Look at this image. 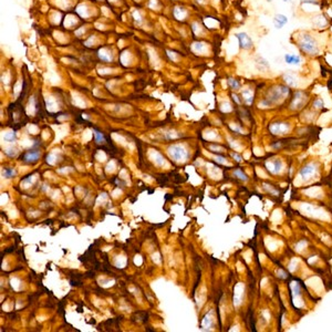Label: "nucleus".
<instances>
[{"label":"nucleus","mask_w":332,"mask_h":332,"mask_svg":"<svg viewBox=\"0 0 332 332\" xmlns=\"http://www.w3.org/2000/svg\"><path fill=\"white\" fill-rule=\"evenodd\" d=\"M298 43H299V48L301 49V51L307 53V55H317L320 51L317 40L314 39L311 34H309V33L301 34V36L299 37Z\"/></svg>","instance_id":"f257e3e1"},{"label":"nucleus","mask_w":332,"mask_h":332,"mask_svg":"<svg viewBox=\"0 0 332 332\" xmlns=\"http://www.w3.org/2000/svg\"><path fill=\"white\" fill-rule=\"evenodd\" d=\"M169 155L172 156V158H174L175 161H184L187 157L186 151L182 146L178 145H174L169 148Z\"/></svg>","instance_id":"f03ea898"},{"label":"nucleus","mask_w":332,"mask_h":332,"mask_svg":"<svg viewBox=\"0 0 332 332\" xmlns=\"http://www.w3.org/2000/svg\"><path fill=\"white\" fill-rule=\"evenodd\" d=\"M236 37L239 41V46H240L241 49L249 50L252 48V40L250 39V37H249L247 33L241 32V33H237Z\"/></svg>","instance_id":"7ed1b4c3"},{"label":"nucleus","mask_w":332,"mask_h":332,"mask_svg":"<svg viewBox=\"0 0 332 332\" xmlns=\"http://www.w3.org/2000/svg\"><path fill=\"white\" fill-rule=\"evenodd\" d=\"M39 157H40V152H39V151L30 150L29 152H27V153L24 154V155L22 156L21 158H22V161L26 162V163L31 164V163H36Z\"/></svg>","instance_id":"20e7f679"},{"label":"nucleus","mask_w":332,"mask_h":332,"mask_svg":"<svg viewBox=\"0 0 332 332\" xmlns=\"http://www.w3.org/2000/svg\"><path fill=\"white\" fill-rule=\"evenodd\" d=\"M285 62L287 64H293V65H299L301 62V58L298 55H290L287 53L285 55Z\"/></svg>","instance_id":"39448f33"},{"label":"nucleus","mask_w":332,"mask_h":332,"mask_svg":"<svg viewBox=\"0 0 332 332\" xmlns=\"http://www.w3.org/2000/svg\"><path fill=\"white\" fill-rule=\"evenodd\" d=\"M287 22H288V18L285 15H276L273 18V24L277 29H281Z\"/></svg>","instance_id":"423d86ee"},{"label":"nucleus","mask_w":332,"mask_h":332,"mask_svg":"<svg viewBox=\"0 0 332 332\" xmlns=\"http://www.w3.org/2000/svg\"><path fill=\"white\" fill-rule=\"evenodd\" d=\"M256 65H257V68L259 69V70H268V69H269V63H268V61L261 57H259L257 60H256Z\"/></svg>","instance_id":"0eeeda50"},{"label":"nucleus","mask_w":332,"mask_h":332,"mask_svg":"<svg viewBox=\"0 0 332 332\" xmlns=\"http://www.w3.org/2000/svg\"><path fill=\"white\" fill-rule=\"evenodd\" d=\"M173 13H174L175 18L178 19V20H183V19H185V17H186V15H187L186 10L183 8H179V7H176V8L174 9V11H173Z\"/></svg>","instance_id":"6e6552de"},{"label":"nucleus","mask_w":332,"mask_h":332,"mask_svg":"<svg viewBox=\"0 0 332 332\" xmlns=\"http://www.w3.org/2000/svg\"><path fill=\"white\" fill-rule=\"evenodd\" d=\"M313 24L317 27H319V28H323V27H325L328 24V21L324 16H318L313 19Z\"/></svg>","instance_id":"1a4fd4ad"},{"label":"nucleus","mask_w":332,"mask_h":332,"mask_svg":"<svg viewBox=\"0 0 332 332\" xmlns=\"http://www.w3.org/2000/svg\"><path fill=\"white\" fill-rule=\"evenodd\" d=\"M304 95L302 92H297L296 93V98H295V100H293V103H292V107H301V100H304Z\"/></svg>","instance_id":"9d476101"},{"label":"nucleus","mask_w":332,"mask_h":332,"mask_svg":"<svg viewBox=\"0 0 332 332\" xmlns=\"http://www.w3.org/2000/svg\"><path fill=\"white\" fill-rule=\"evenodd\" d=\"M99 58L102 60V61H104V62H110L112 59V57L107 53V52H105V50H100Z\"/></svg>","instance_id":"9b49d317"},{"label":"nucleus","mask_w":332,"mask_h":332,"mask_svg":"<svg viewBox=\"0 0 332 332\" xmlns=\"http://www.w3.org/2000/svg\"><path fill=\"white\" fill-rule=\"evenodd\" d=\"M94 138H95V143H98V144H100V143H103L104 142L103 133L99 132V131H95V132H94Z\"/></svg>","instance_id":"f8f14e48"},{"label":"nucleus","mask_w":332,"mask_h":332,"mask_svg":"<svg viewBox=\"0 0 332 332\" xmlns=\"http://www.w3.org/2000/svg\"><path fill=\"white\" fill-rule=\"evenodd\" d=\"M228 84L233 90H238L240 88L239 82L237 80H235V79H228Z\"/></svg>","instance_id":"ddd939ff"},{"label":"nucleus","mask_w":332,"mask_h":332,"mask_svg":"<svg viewBox=\"0 0 332 332\" xmlns=\"http://www.w3.org/2000/svg\"><path fill=\"white\" fill-rule=\"evenodd\" d=\"M242 95H244L245 98V101L247 102L248 104H250L252 102V94L251 92L249 91V90H246V91L242 92Z\"/></svg>","instance_id":"4468645a"},{"label":"nucleus","mask_w":332,"mask_h":332,"mask_svg":"<svg viewBox=\"0 0 332 332\" xmlns=\"http://www.w3.org/2000/svg\"><path fill=\"white\" fill-rule=\"evenodd\" d=\"M285 79H286V82L288 83V84H290V85H297V82L295 81L296 78H295L293 75L287 74V75H285Z\"/></svg>","instance_id":"2eb2a0df"},{"label":"nucleus","mask_w":332,"mask_h":332,"mask_svg":"<svg viewBox=\"0 0 332 332\" xmlns=\"http://www.w3.org/2000/svg\"><path fill=\"white\" fill-rule=\"evenodd\" d=\"M193 50H195V51H197V52H203L204 50H205V43H202V42H197V43H194V46H193Z\"/></svg>","instance_id":"dca6fc26"},{"label":"nucleus","mask_w":332,"mask_h":332,"mask_svg":"<svg viewBox=\"0 0 332 332\" xmlns=\"http://www.w3.org/2000/svg\"><path fill=\"white\" fill-rule=\"evenodd\" d=\"M16 175V172L13 171V169H10V168H6L5 171H3V176L5 177H12Z\"/></svg>","instance_id":"f3484780"},{"label":"nucleus","mask_w":332,"mask_h":332,"mask_svg":"<svg viewBox=\"0 0 332 332\" xmlns=\"http://www.w3.org/2000/svg\"><path fill=\"white\" fill-rule=\"evenodd\" d=\"M301 3L304 5V3H310V5H319V1L318 0H301Z\"/></svg>","instance_id":"a211bd4d"},{"label":"nucleus","mask_w":332,"mask_h":332,"mask_svg":"<svg viewBox=\"0 0 332 332\" xmlns=\"http://www.w3.org/2000/svg\"><path fill=\"white\" fill-rule=\"evenodd\" d=\"M15 138H16V135H15V133H11L10 135H5V140L10 141V142H12Z\"/></svg>","instance_id":"6ab92c4d"},{"label":"nucleus","mask_w":332,"mask_h":332,"mask_svg":"<svg viewBox=\"0 0 332 332\" xmlns=\"http://www.w3.org/2000/svg\"><path fill=\"white\" fill-rule=\"evenodd\" d=\"M235 174H236V175H238V176H239V178H240V179H245V181H246V176H245V174H244V173H241V171H240V169H237V171L236 172H235Z\"/></svg>","instance_id":"aec40b11"},{"label":"nucleus","mask_w":332,"mask_h":332,"mask_svg":"<svg viewBox=\"0 0 332 332\" xmlns=\"http://www.w3.org/2000/svg\"><path fill=\"white\" fill-rule=\"evenodd\" d=\"M313 105H314L316 107H323V103H322L321 100L318 99V100H316V101L313 102Z\"/></svg>","instance_id":"412c9836"},{"label":"nucleus","mask_w":332,"mask_h":332,"mask_svg":"<svg viewBox=\"0 0 332 332\" xmlns=\"http://www.w3.org/2000/svg\"><path fill=\"white\" fill-rule=\"evenodd\" d=\"M133 16H134V19L136 21H138V22H141V21H142V18H141L140 13H138V11H134V12H133Z\"/></svg>","instance_id":"4be33fe9"},{"label":"nucleus","mask_w":332,"mask_h":332,"mask_svg":"<svg viewBox=\"0 0 332 332\" xmlns=\"http://www.w3.org/2000/svg\"><path fill=\"white\" fill-rule=\"evenodd\" d=\"M283 1H291V0H283Z\"/></svg>","instance_id":"5701e85b"},{"label":"nucleus","mask_w":332,"mask_h":332,"mask_svg":"<svg viewBox=\"0 0 332 332\" xmlns=\"http://www.w3.org/2000/svg\"><path fill=\"white\" fill-rule=\"evenodd\" d=\"M268 1H271V0H268Z\"/></svg>","instance_id":"b1692460"}]
</instances>
